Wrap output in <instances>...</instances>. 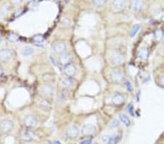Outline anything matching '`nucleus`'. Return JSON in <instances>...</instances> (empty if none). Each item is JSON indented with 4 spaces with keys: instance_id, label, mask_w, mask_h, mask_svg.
<instances>
[{
    "instance_id": "1",
    "label": "nucleus",
    "mask_w": 164,
    "mask_h": 144,
    "mask_svg": "<svg viewBox=\"0 0 164 144\" xmlns=\"http://www.w3.org/2000/svg\"><path fill=\"white\" fill-rule=\"evenodd\" d=\"M13 127H14V124L10 120L6 119L0 122V130L4 133H8L12 131Z\"/></svg>"
},
{
    "instance_id": "2",
    "label": "nucleus",
    "mask_w": 164,
    "mask_h": 144,
    "mask_svg": "<svg viewBox=\"0 0 164 144\" xmlns=\"http://www.w3.org/2000/svg\"><path fill=\"white\" fill-rule=\"evenodd\" d=\"M110 58L112 64L116 66L121 65L122 63L124 62L123 55L120 52H117V51H114V52H112L110 55Z\"/></svg>"
},
{
    "instance_id": "3",
    "label": "nucleus",
    "mask_w": 164,
    "mask_h": 144,
    "mask_svg": "<svg viewBox=\"0 0 164 144\" xmlns=\"http://www.w3.org/2000/svg\"><path fill=\"white\" fill-rule=\"evenodd\" d=\"M128 0H112V7L116 11H122L126 8Z\"/></svg>"
},
{
    "instance_id": "4",
    "label": "nucleus",
    "mask_w": 164,
    "mask_h": 144,
    "mask_svg": "<svg viewBox=\"0 0 164 144\" xmlns=\"http://www.w3.org/2000/svg\"><path fill=\"white\" fill-rule=\"evenodd\" d=\"M53 49L54 52L56 54L60 55L66 52L67 45H66V44L64 42L59 41V42H56L53 43Z\"/></svg>"
},
{
    "instance_id": "5",
    "label": "nucleus",
    "mask_w": 164,
    "mask_h": 144,
    "mask_svg": "<svg viewBox=\"0 0 164 144\" xmlns=\"http://www.w3.org/2000/svg\"><path fill=\"white\" fill-rule=\"evenodd\" d=\"M20 138L23 141L30 142L35 138V135L30 130H22L20 132Z\"/></svg>"
},
{
    "instance_id": "6",
    "label": "nucleus",
    "mask_w": 164,
    "mask_h": 144,
    "mask_svg": "<svg viewBox=\"0 0 164 144\" xmlns=\"http://www.w3.org/2000/svg\"><path fill=\"white\" fill-rule=\"evenodd\" d=\"M79 130L78 127L75 125H72V126L69 127L67 128V131H66V135H67V138L70 139H74L77 138L79 135Z\"/></svg>"
},
{
    "instance_id": "7",
    "label": "nucleus",
    "mask_w": 164,
    "mask_h": 144,
    "mask_svg": "<svg viewBox=\"0 0 164 144\" xmlns=\"http://www.w3.org/2000/svg\"><path fill=\"white\" fill-rule=\"evenodd\" d=\"M24 123L25 126L27 127H34L37 125L38 120L34 116L28 115L25 117L24 120Z\"/></svg>"
},
{
    "instance_id": "8",
    "label": "nucleus",
    "mask_w": 164,
    "mask_h": 144,
    "mask_svg": "<svg viewBox=\"0 0 164 144\" xmlns=\"http://www.w3.org/2000/svg\"><path fill=\"white\" fill-rule=\"evenodd\" d=\"M64 74L69 77H72L77 74V68L72 64H68L65 65L64 69Z\"/></svg>"
},
{
    "instance_id": "9",
    "label": "nucleus",
    "mask_w": 164,
    "mask_h": 144,
    "mask_svg": "<svg viewBox=\"0 0 164 144\" xmlns=\"http://www.w3.org/2000/svg\"><path fill=\"white\" fill-rule=\"evenodd\" d=\"M112 82L115 84H120L123 81V75L119 70L112 71L110 74Z\"/></svg>"
},
{
    "instance_id": "10",
    "label": "nucleus",
    "mask_w": 164,
    "mask_h": 144,
    "mask_svg": "<svg viewBox=\"0 0 164 144\" xmlns=\"http://www.w3.org/2000/svg\"><path fill=\"white\" fill-rule=\"evenodd\" d=\"M96 130V127L92 124H85L82 127V133L85 135H92Z\"/></svg>"
},
{
    "instance_id": "11",
    "label": "nucleus",
    "mask_w": 164,
    "mask_h": 144,
    "mask_svg": "<svg viewBox=\"0 0 164 144\" xmlns=\"http://www.w3.org/2000/svg\"><path fill=\"white\" fill-rule=\"evenodd\" d=\"M11 58H12V52L9 49L4 48L0 49V61L6 62L10 60Z\"/></svg>"
},
{
    "instance_id": "12",
    "label": "nucleus",
    "mask_w": 164,
    "mask_h": 144,
    "mask_svg": "<svg viewBox=\"0 0 164 144\" xmlns=\"http://www.w3.org/2000/svg\"><path fill=\"white\" fill-rule=\"evenodd\" d=\"M145 5L144 0H131V8L135 12H139Z\"/></svg>"
},
{
    "instance_id": "13",
    "label": "nucleus",
    "mask_w": 164,
    "mask_h": 144,
    "mask_svg": "<svg viewBox=\"0 0 164 144\" xmlns=\"http://www.w3.org/2000/svg\"><path fill=\"white\" fill-rule=\"evenodd\" d=\"M53 92V87L48 84L42 85L40 88V93L43 96H50Z\"/></svg>"
},
{
    "instance_id": "14",
    "label": "nucleus",
    "mask_w": 164,
    "mask_h": 144,
    "mask_svg": "<svg viewBox=\"0 0 164 144\" xmlns=\"http://www.w3.org/2000/svg\"><path fill=\"white\" fill-rule=\"evenodd\" d=\"M71 60H72V55L68 53V52H65L59 55V61L63 65H67V64H69Z\"/></svg>"
},
{
    "instance_id": "15",
    "label": "nucleus",
    "mask_w": 164,
    "mask_h": 144,
    "mask_svg": "<svg viewBox=\"0 0 164 144\" xmlns=\"http://www.w3.org/2000/svg\"><path fill=\"white\" fill-rule=\"evenodd\" d=\"M125 100L124 98V96L122 94H115V95H113V97H112V103L114 105L118 106L122 104V103Z\"/></svg>"
},
{
    "instance_id": "16",
    "label": "nucleus",
    "mask_w": 164,
    "mask_h": 144,
    "mask_svg": "<svg viewBox=\"0 0 164 144\" xmlns=\"http://www.w3.org/2000/svg\"><path fill=\"white\" fill-rule=\"evenodd\" d=\"M34 49H33V47H30V46H24L22 48V49H21V54L24 57H28V56L31 55L34 53Z\"/></svg>"
},
{
    "instance_id": "17",
    "label": "nucleus",
    "mask_w": 164,
    "mask_h": 144,
    "mask_svg": "<svg viewBox=\"0 0 164 144\" xmlns=\"http://www.w3.org/2000/svg\"><path fill=\"white\" fill-rule=\"evenodd\" d=\"M149 56V51L147 48L142 47L139 51V57L142 60H146Z\"/></svg>"
},
{
    "instance_id": "18",
    "label": "nucleus",
    "mask_w": 164,
    "mask_h": 144,
    "mask_svg": "<svg viewBox=\"0 0 164 144\" xmlns=\"http://www.w3.org/2000/svg\"><path fill=\"white\" fill-rule=\"evenodd\" d=\"M120 120L126 127H129L131 125V120L125 114H122L120 115Z\"/></svg>"
},
{
    "instance_id": "19",
    "label": "nucleus",
    "mask_w": 164,
    "mask_h": 144,
    "mask_svg": "<svg viewBox=\"0 0 164 144\" xmlns=\"http://www.w3.org/2000/svg\"><path fill=\"white\" fill-rule=\"evenodd\" d=\"M107 0H92V4L95 7L102 8L105 5Z\"/></svg>"
},
{
    "instance_id": "20",
    "label": "nucleus",
    "mask_w": 164,
    "mask_h": 144,
    "mask_svg": "<svg viewBox=\"0 0 164 144\" xmlns=\"http://www.w3.org/2000/svg\"><path fill=\"white\" fill-rule=\"evenodd\" d=\"M73 83H74V81H73V79L71 78L63 79L62 82H61L63 87H65V88H69V87H70L71 86H72Z\"/></svg>"
},
{
    "instance_id": "21",
    "label": "nucleus",
    "mask_w": 164,
    "mask_h": 144,
    "mask_svg": "<svg viewBox=\"0 0 164 144\" xmlns=\"http://www.w3.org/2000/svg\"><path fill=\"white\" fill-rule=\"evenodd\" d=\"M7 39L10 42H17L19 40V36L17 35L16 34H15V33H11V34H10L9 35H8Z\"/></svg>"
},
{
    "instance_id": "22",
    "label": "nucleus",
    "mask_w": 164,
    "mask_h": 144,
    "mask_svg": "<svg viewBox=\"0 0 164 144\" xmlns=\"http://www.w3.org/2000/svg\"><path fill=\"white\" fill-rule=\"evenodd\" d=\"M140 24H135L133 26V28H132L131 31L130 33V36H131V37H134L136 35H137V34L138 33V31H140Z\"/></svg>"
},
{
    "instance_id": "23",
    "label": "nucleus",
    "mask_w": 164,
    "mask_h": 144,
    "mask_svg": "<svg viewBox=\"0 0 164 144\" xmlns=\"http://www.w3.org/2000/svg\"><path fill=\"white\" fill-rule=\"evenodd\" d=\"M61 25L65 28L70 27L71 25H72V21H71L70 18H64V19L62 20V21H61Z\"/></svg>"
},
{
    "instance_id": "24",
    "label": "nucleus",
    "mask_w": 164,
    "mask_h": 144,
    "mask_svg": "<svg viewBox=\"0 0 164 144\" xmlns=\"http://www.w3.org/2000/svg\"><path fill=\"white\" fill-rule=\"evenodd\" d=\"M163 31L160 30V29H158V30L155 31V34H154V37H155V39L158 41L161 40L162 38H163Z\"/></svg>"
},
{
    "instance_id": "25",
    "label": "nucleus",
    "mask_w": 164,
    "mask_h": 144,
    "mask_svg": "<svg viewBox=\"0 0 164 144\" xmlns=\"http://www.w3.org/2000/svg\"><path fill=\"white\" fill-rule=\"evenodd\" d=\"M33 39H34V41L36 43H42L43 42H44V40H45V39H44V37H43V36L39 35V34L34 36V38H33Z\"/></svg>"
},
{
    "instance_id": "26",
    "label": "nucleus",
    "mask_w": 164,
    "mask_h": 144,
    "mask_svg": "<svg viewBox=\"0 0 164 144\" xmlns=\"http://www.w3.org/2000/svg\"><path fill=\"white\" fill-rule=\"evenodd\" d=\"M119 125H120V122H119L117 120H113L112 122H111L109 127H110L111 129H114V128H116V127H119Z\"/></svg>"
},
{
    "instance_id": "27",
    "label": "nucleus",
    "mask_w": 164,
    "mask_h": 144,
    "mask_svg": "<svg viewBox=\"0 0 164 144\" xmlns=\"http://www.w3.org/2000/svg\"><path fill=\"white\" fill-rule=\"evenodd\" d=\"M8 12V8L6 6H2L0 7V16H4L6 15Z\"/></svg>"
},
{
    "instance_id": "28",
    "label": "nucleus",
    "mask_w": 164,
    "mask_h": 144,
    "mask_svg": "<svg viewBox=\"0 0 164 144\" xmlns=\"http://www.w3.org/2000/svg\"><path fill=\"white\" fill-rule=\"evenodd\" d=\"M67 100V98H66V95L64 93H61L60 94V95L59 96V103H64L65 102V100Z\"/></svg>"
},
{
    "instance_id": "29",
    "label": "nucleus",
    "mask_w": 164,
    "mask_h": 144,
    "mask_svg": "<svg viewBox=\"0 0 164 144\" xmlns=\"http://www.w3.org/2000/svg\"><path fill=\"white\" fill-rule=\"evenodd\" d=\"M107 144H115V136H112L107 140Z\"/></svg>"
},
{
    "instance_id": "30",
    "label": "nucleus",
    "mask_w": 164,
    "mask_h": 144,
    "mask_svg": "<svg viewBox=\"0 0 164 144\" xmlns=\"http://www.w3.org/2000/svg\"><path fill=\"white\" fill-rule=\"evenodd\" d=\"M92 143V140L91 139H87V140H82L80 142V144H91Z\"/></svg>"
},
{
    "instance_id": "31",
    "label": "nucleus",
    "mask_w": 164,
    "mask_h": 144,
    "mask_svg": "<svg viewBox=\"0 0 164 144\" xmlns=\"http://www.w3.org/2000/svg\"><path fill=\"white\" fill-rule=\"evenodd\" d=\"M127 88L128 90L132 91V86H131V82H127Z\"/></svg>"
},
{
    "instance_id": "32",
    "label": "nucleus",
    "mask_w": 164,
    "mask_h": 144,
    "mask_svg": "<svg viewBox=\"0 0 164 144\" xmlns=\"http://www.w3.org/2000/svg\"><path fill=\"white\" fill-rule=\"evenodd\" d=\"M128 112L133 115V106H128Z\"/></svg>"
},
{
    "instance_id": "33",
    "label": "nucleus",
    "mask_w": 164,
    "mask_h": 144,
    "mask_svg": "<svg viewBox=\"0 0 164 144\" xmlns=\"http://www.w3.org/2000/svg\"><path fill=\"white\" fill-rule=\"evenodd\" d=\"M2 74H3V71H2V69H1V68H0V77H1V76H2Z\"/></svg>"
},
{
    "instance_id": "34",
    "label": "nucleus",
    "mask_w": 164,
    "mask_h": 144,
    "mask_svg": "<svg viewBox=\"0 0 164 144\" xmlns=\"http://www.w3.org/2000/svg\"><path fill=\"white\" fill-rule=\"evenodd\" d=\"M161 82H162V84H164V76H163V77H162V78H161Z\"/></svg>"
},
{
    "instance_id": "35",
    "label": "nucleus",
    "mask_w": 164,
    "mask_h": 144,
    "mask_svg": "<svg viewBox=\"0 0 164 144\" xmlns=\"http://www.w3.org/2000/svg\"><path fill=\"white\" fill-rule=\"evenodd\" d=\"M53 144H61L60 141H55Z\"/></svg>"
},
{
    "instance_id": "36",
    "label": "nucleus",
    "mask_w": 164,
    "mask_h": 144,
    "mask_svg": "<svg viewBox=\"0 0 164 144\" xmlns=\"http://www.w3.org/2000/svg\"><path fill=\"white\" fill-rule=\"evenodd\" d=\"M161 20H162V21H164V14L163 15V16H161Z\"/></svg>"
},
{
    "instance_id": "37",
    "label": "nucleus",
    "mask_w": 164,
    "mask_h": 144,
    "mask_svg": "<svg viewBox=\"0 0 164 144\" xmlns=\"http://www.w3.org/2000/svg\"><path fill=\"white\" fill-rule=\"evenodd\" d=\"M1 37L0 36V43H1Z\"/></svg>"
},
{
    "instance_id": "38",
    "label": "nucleus",
    "mask_w": 164,
    "mask_h": 144,
    "mask_svg": "<svg viewBox=\"0 0 164 144\" xmlns=\"http://www.w3.org/2000/svg\"><path fill=\"white\" fill-rule=\"evenodd\" d=\"M95 144H97V143H95Z\"/></svg>"
},
{
    "instance_id": "39",
    "label": "nucleus",
    "mask_w": 164,
    "mask_h": 144,
    "mask_svg": "<svg viewBox=\"0 0 164 144\" xmlns=\"http://www.w3.org/2000/svg\"><path fill=\"white\" fill-rule=\"evenodd\" d=\"M0 1H1V0H0Z\"/></svg>"
}]
</instances>
